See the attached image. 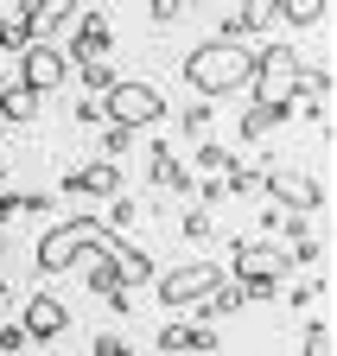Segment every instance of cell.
<instances>
[{"mask_svg": "<svg viewBox=\"0 0 337 356\" xmlns=\"http://www.w3.org/2000/svg\"><path fill=\"white\" fill-rule=\"evenodd\" d=\"M318 299H324V280H299V286H293V305H299V312L318 305Z\"/></svg>", "mask_w": 337, "mask_h": 356, "instance_id": "cell-33", "label": "cell"}, {"mask_svg": "<svg viewBox=\"0 0 337 356\" xmlns=\"http://www.w3.org/2000/svg\"><path fill=\"white\" fill-rule=\"evenodd\" d=\"M210 236H217L210 210H204V204H191V210H185V242H210Z\"/></svg>", "mask_w": 337, "mask_h": 356, "instance_id": "cell-30", "label": "cell"}, {"mask_svg": "<svg viewBox=\"0 0 337 356\" xmlns=\"http://www.w3.org/2000/svg\"><path fill=\"white\" fill-rule=\"evenodd\" d=\"M90 356H134V343H128V337H96Z\"/></svg>", "mask_w": 337, "mask_h": 356, "instance_id": "cell-34", "label": "cell"}, {"mask_svg": "<svg viewBox=\"0 0 337 356\" xmlns=\"http://www.w3.org/2000/svg\"><path fill=\"white\" fill-rule=\"evenodd\" d=\"M58 191H64V197H96V204H108V197L121 191V165H115V159H90V165L64 172Z\"/></svg>", "mask_w": 337, "mask_h": 356, "instance_id": "cell-10", "label": "cell"}, {"mask_svg": "<svg viewBox=\"0 0 337 356\" xmlns=\"http://www.w3.org/2000/svg\"><path fill=\"white\" fill-rule=\"evenodd\" d=\"M83 286H90L96 299H108V293H128V286H121V274H115V267H108L102 254H96L90 267H83Z\"/></svg>", "mask_w": 337, "mask_h": 356, "instance_id": "cell-25", "label": "cell"}, {"mask_svg": "<svg viewBox=\"0 0 337 356\" xmlns=\"http://www.w3.org/2000/svg\"><path fill=\"white\" fill-rule=\"evenodd\" d=\"M153 343L165 356H217V325H165Z\"/></svg>", "mask_w": 337, "mask_h": 356, "instance_id": "cell-12", "label": "cell"}, {"mask_svg": "<svg viewBox=\"0 0 337 356\" xmlns=\"http://www.w3.org/2000/svg\"><path fill=\"white\" fill-rule=\"evenodd\" d=\"M217 280H223V267H217V261H185V267H165V274H153V293H159V305L191 312Z\"/></svg>", "mask_w": 337, "mask_h": 356, "instance_id": "cell-5", "label": "cell"}, {"mask_svg": "<svg viewBox=\"0 0 337 356\" xmlns=\"http://www.w3.org/2000/svg\"><path fill=\"white\" fill-rule=\"evenodd\" d=\"M96 242H102V216H90V210H83V216H58L51 229L38 236L32 267H38L45 280H51V274H70L83 254H96Z\"/></svg>", "mask_w": 337, "mask_h": 356, "instance_id": "cell-2", "label": "cell"}, {"mask_svg": "<svg viewBox=\"0 0 337 356\" xmlns=\"http://www.w3.org/2000/svg\"><path fill=\"white\" fill-rule=\"evenodd\" d=\"M261 191L274 197V210H293V216L324 210V178H306L299 165H268L261 172Z\"/></svg>", "mask_w": 337, "mask_h": 356, "instance_id": "cell-6", "label": "cell"}, {"mask_svg": "<svg viewBox=\"0 0 337 356\" xmlns=\"http://www.w3.org/2000/svg\"><path fill=\"white\" fill-rule=\"evenodd\" d=\"M185 7H204V0H185Z\"/></svg>", "mask_w": 337, "mask_h": 356, "instance_id": "cell-38", "label": "cell"}, {"mask_svg": "<svg viewBox=\"0 0 337 356\" xmlns=\"http://www.w3.org/2000/svg\"><path fill=\"white\" fill-rule=\"evenodd\" d=\"M32 44V26H26V13L19 7H0V58H19Z\"/></svg>", "mask_w": 337, "mask_h": 356, "instance_id": "cell-20", "label": "cell"}, {"mask_svg": "<svg viewBox=\"0 0 337 356\" xmlns=\"http://www.w3.org/2000/svg\"><path fill=\"white\" fill-rule=\"evenodd\" d=\"M229 159H236L229 147H217V140H197V172H204V178H217V172H223Z\"/></svg>", "mask_w": 337, "mask_h": 356, "instance_id": "cell-27", "label": "cell"}, {"mask_svg": "<svg viewBox=\"0 0 337 356\" xmlns=\"http://www.w3.org/2000/svg\"><path fill=\"white\" fill-rule=\"evenodd\" d=\"M134 222H140V204H134L128 191H115V197L102 204V229H115V236H121V229H134Z\"/></svg>", "mask_w": 337, "mask_h": 356, "instance_id": "cell-23", "label": "cell"}, {"mask_svg": "<svg viewBox=\"0 0 337 356\" xmlns=\"http://www.w3.org/2000/svg\"><path fill=\"white\" fill-rule=\"evenodd\" d=\"M0 83H7V76H0Z\"/></svg>", "mask_w": 337, "mask_h": 356, "instance_id": "cell-40", "label": "cell"}, {"mask_svg": "<svg viewBox=\"0 0 337 356\" xmlns=\"http://www.w3.org/2000/svg\"><path fill=\"white\" fill-rule=\"evenodd\" d=\"M19 83L32 89V96H51V89H64V83H70L64 44H58V38H32L26 51H19Z\"/></svg>", "mask_w": 337, "mask_h": 356, "instance_id": "cell-7", "label": "cell"}, {"mask_svg": "<svg viewBox=\"0 0 337 356\" xmlns=\"http://www.w3.org/2000/svg\"><path fill=\"white\" fill-rule=\"evenodd\" d=\"M147 178H153V185L159 191H191V165L172 153V147H159L153 140V159H147Z\"/></svg>", "mask_w": 337, "mask_h": 356, "instance_id": "cell-15", "label": "cell"}, {"mask_svg": "<svg viewBox=\"0 0 337 356\" xmlns=\"http://www.w3.org/2000/svg\"><path fill=\"white\" fill-rule=\"evenodd\" d=\"M236 286H242V299H248V305H261V299H274V293H280V274H261V267H236Z\"/></svg>", "mask_w": 337, "mask_h": 356, "instance_id": "cell-22", "label": "cell"}, {"mask_svg": "<svg viewBox=\"0 0 337 356\" xmlns=\"http://www.w3.org/2000/svg\"><path fill=\"white\" fill-rule=\"evenodd\" d=\"M268 7H274V19H286V26H324L331 0H268Z\"/></svg>", "mask_w": 337, "mask_h": 356, "instance_id": "cell-19", "label": "cell"}, {"mask_svg": "<svg viewBox=\"0 0 337 356\" xmlns=\"http://www.w3.org/2000/svg\"><path fill=\"white\" fill-rule=\"evenodd\" d=\"M96 254H102V261L115 267V274H121V286H128V293H134V286H153V254H147V248H134L128 236H115V229H102Z\"/></svg>", "mask_w": 337, "mask_h": 356, "instance_id": "cell-8", "label": "cell"}, {"mask_svg": "<svg viewBox=\"0 0 337 356\" xmlns=\"http://www.w3.org/2000/svg\"><path fill=\"white\" fill-rule=\"evenodd\" d=\"M26 26H32V38H58L70 19H76V0H26Z\"/></svg>", "mask_w": 337, "mask_h": 356, "instance_id": "cell-14", "label": "cell"}, {"mask_svg": "<svg viewBox=\"0 0 337 356\" xmlns=\"http://www.w3.org/2000/svg\"><path fill=\"white\" fill-rule=\"evenodd\" d=\"M286 115H293L286 102H248V108H242V140H261V134H274Z\"/></svg>", "mask_w": 337, "mask_h": 356, "instance_id": "cell-17", "label": "cell"}, {"mask_svg": "<svg viewBox=\"0 0 337 356\" xmlns=\"http://www.w3.org/2000/svg\"><path fill=\"white\" fill-rule=\"evenodd\" d=\"M121 153H134V127L102 121V159H115V165H121Z\"/></svg>", "mask_w": 337, "mask_h": 356, "instance_id": "cell-26", "label": "cell"}, {"mask_svg": "<svg viewBox=\"0 0 337 356\" xmlns=\"http://www.w3.org/2000/svg\"><path fill=\"white\" fill-rule=\"evenodd\" d=\"M26 325H0V356H26Z\"/></svg>", "mask_w": 337, "mask_h": 356, "instance_id": "cell-31", "label": "cell"}, {"mask_svg": "<svg viewBox=\"0 0 337 356\" xmlns=\"http://www.w3.org/2000/svg\"><path fill=\"white\" fill-rule=\"evenodd\" d=\"M0 134H7V121H0Z\"/></svg>", "mask_w": 337, "mask_h": 356, "instance_id": "cell-39", "label": "cell"}, {"mask_svg": "<svg viewBox=\"0 0 337 356\" xmlns=\"http://www.w3.org/2000/svg\"><path fill=\"white\" fill-rule=\"evenodd\" d=\"M115 51V26H108V13H76L70 19V38H64V58L70 64H83V58H108Z\"/></svg>", "mask_w": 337, "mask_h": 356, "instance_id": "cell-9", "label": "cell"}, {"mask_svg": "<svg viewBox=\"0 0 337 356\" xmlns=\"http://www.w3.org/2000/svg\"><path fill=\"white\" fill-rule=\"evenodd\" d=\"M38 102H45V96H32L26 83H0V121H7V127H13V121H32Z\"/></svg>", "mask_w": 337, "mask_h": 356, "instance_id": "cell-18", "label": "cell"}, {"mask_svg": "<svg viewBox=\"0 0 337 356\" xmlns=\"http://www.w3.org/2000/svg\"><path fill=\"white\" fill-rule=\"evenodd\" d=\"M0 191H7V165H0Z\"/></svg>", "mask_w": 337, "mask_h": 356, "instance_id": "cell-37", "label": "cell"}, {"mask_svg": "<svg viewBox=\"0 0 337 356\" xmlns=\"http://www.w3.org/2000/svg\"><path fill=\"white\" fill-rule=\"evenodd\" d=\"M70 76H83V89H90V96H108V89L121 83L108 58H83V64H70Z\"/></svg>", "mask_w": 337, "mask_h": 356, "instance_id": "cell-21", "label": "cell"}, {"mask_svg": "<svg viewBox=\"0 0 337 356\" xmlns=\"http://www.w3.org/2000/svg\"><path fill=\"white\" fill-rule=\"evenodd\" d=\"M242 305H248V299H242V286H236V280H217V286H210L191 312H197V325H217V318H229V312H242Z\"/></svg>", "mask_w": 337, "mask_h": 356, "instance_id": "cell-16", "label": "cell"}, {"mask_svg": "<svg viewBox=\"0 0 337 356\" xmlns=\"http://www.w3.org/2000/svg\"><path fill=\"white\" fill-rule=\"evenodd\" d=\"M248 51L255 44H229V38H197L185 51V83L197 89V102H217V96H236L248 83Z\"/></svg>", "mask_w": 337, "mask_h": 356, "instance_id": "cell-1", "label": "cell"}, {"mask_svg": "<svg viewBox=\"0 0 337 356\" xmlns=\"http://www.w3.org/2000/svg\"><path fill=\"white\" fill-rule=\"evenodd\" d=\"M274 26V7H268V0H242V7L217 26V38H229V44H248V38H261Z\"/></svg>", "mask_w": 337, "mask_h": 356, "instance_id": "cell-13", "label": "cell"}, {"mask_svg": "<svg viewBox=\"0 0 337 356\" xmlns=\"http://www.w3.org/2000/svg\"><path fill=\"white\" fill-rule=\"evenodd\" d=\"M76 121H83V127H102V121H108V115H102V96H90V102H76Z\"/></svg>", "mask_w": 337, "mask_h": 356, "instance_id": "cell-35", "label": "cell"}, {"mask_svg": "<svg viewBox=\"0 0 337 356\" xmlns=\"http://www.w3.org/2000/svg\"><path fill=\"white\" fill-rule=\"evenodd\" d=\"M210 115H217V102H191V108L179 115V127L191 134V140H204V134H210Z\"/></svg>", "mask_w": 337, "mask_h": 356, "instance_id": "cell-28", "label": "cell"}, {"mask_svg": "<svg viewBox=\"0 0 337 356\" xmlns=\"http://www.w3.org/2000/svg\"><path fill=\"white\" fill-rule=\"evenodd\" d=\"M306 356H337V337H331V325H324V318H312V325H306Z\"/></svg>", "mask_w": 337, "mask_h": 356, "instance_id": "cell-29", "label": "cell"}, {"mask_svg": "<svg viewBox=\"0 0 337 356\" xmlns=\"http://www.w3.org/2000/svg\"><path fill=\"white\" fill-rule=\"evenodd\" d=\"M102 115L115 127H159L165 121V96H159V83H140V76H121L108 96H102Z\"/></svg>", "mask_w": 337, "mask_h": 356, "instance_id": "cell-4", "label": "cell"}, {"mask_svg": "<svg viewBox=\"0 0 337 356\" xmlns=\"http://www.w3.org/2000/svg\"><path fill=\"white\" fill-rule=\"evenodd\" d=\"M223 191H236V197L261 191V165H248V159H229V165H223Z\"/></svg>", "mask_w": 337, "mask_h": 356, "instance_id": "cell-24", "label": "cell"}, {"mask_svg": "<svg viewBox=\"0 0 337 356\" xmlns=\"http://www.w3.org/2000/svg\"><path fill=\"white\" fill-rule=\"evenodd\" d=\"M179 13H185V0H147V19L153 26H172Z\"/></svg>", "mask_w": 337, "mask_h": 356, "instance_id": "cell-32", "label": "cell"}, {"mask_svg": "<svg viewBox=\"0 0 337 356\" xmlns=\"http://www.w3.org/2000/svg\"><path fill=\"white\" fill-rule=\"evenodd\" d=\"M299 70H306V58L293 51L286 38L255 44V51H248V83H255V102H286V108H299Z\"/></svg>", "mask_w": 337, "mask_h": 356, "instance_id": "cell-3", "label": "cell"}, {"mask_svg": "<svg viewBox=\"0 0 337 356\" xmlns=\"http://www.w3.org/2000/svg\"><path fill=\"white\" fill-rule=\"evenodd\" d=\"M19 325H26V337H32V343H45V337H64V331H70V305H64V299H51V293H32Z\"/></svg>", "mask_w": 337, "mask_h": 356, "instance_id": "cell-11", "label": "cell"}, {"mask_svg": "<svg viewBox=\"0 0 337 356\" xmlns=\"http://www.w3.org/2000/svg\"><path fill=\"white\" fill-rule=\"evenodd\" d=\"M19 204H26V191H0V229H7V222L19 216Z\"/></svg>", "mask_w": 337, "mask_h": 356, "instance_id": "cell-36", "label": "cell"}]
</instances>
